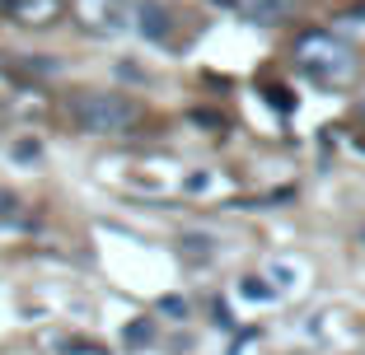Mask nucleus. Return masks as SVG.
I'll return each instance as SVG.
<instances>
[{
  "label": "nucleus",
  "mask_w": 365,
  "mask_h": 355,
  "mask_svg": "<svg viewBox=\"0 0 365 355\" xmlns=\"http://www.w3.org/2000/svg\"><path fill=\"white\" fill-rule=\"evenodd\" d=\"M295 61L323 85H346L356 75V52L333 33H300L295 38Z\"/></svg>",
  "instance_id": "nucleus-1"
},
{
  "label": "nucleus",
  "mask_w": 365,
  "mask_h": 355,
  "mask_svg": "<svg viewBox=\"0 0 365 355\" xmlns=\"http://www.w3.org/2000/svg\"><path fill=\"white\" fill-rule=\"evenodd\" d=\"M76 117L85 122L89 131H98V136H118V131L136 127L140 112H136V103H127V98H118V94H80Z\"/></svg>",
  "instance_id": "nucleus-2"
},
{
  "label": "nucleus",
  "mask_w": 365,
  "mask_h": 355,
  "mask_svg": "<svg viewBox=\"0 0 365 355\" xmlns=\"http://www.w3.org/2000/svg\"><path fill=\"white\" fill-rule=\"evenodd\" d=\"M71 14L80 19V28L98 33V38H118L131 28V5L127 0H76Z\"/></svg>",
  "instance_id": "nucleus-3"
},
{
  "label": "nucleus",
  "mask_w": 365,
  "mask_h": 355,
  "mask_svg": "<svg viewBox=\"0 0 365 355\" xmlns=\"http://www.w3.org/2000/svg\"><path fill=\"white\" fill-rule=\"evenodd\" d=\"M0 14H10L19 23H33V28H43L61 14V0H0Z\"/></svg>",
  "instance_id": "nucleus-4"
},
{
  "label": "nucleus",
  "mask_w": 365,
  "mask_h": 355,
  "mask_svg": "<svg viewBox=\"0 0 365 355\" xmlns=\"http://www.w3.org/2000/svg\"><path fill=\"white\" fill-rule=\"evenodd\" d=\"M131 19L140 23V33H145L150 43H169L173 19H169V10H164V5H155V0H140V5H131Z\"/></svg>",
  "instance_id": "nucleus-5"
}]
</instances>
